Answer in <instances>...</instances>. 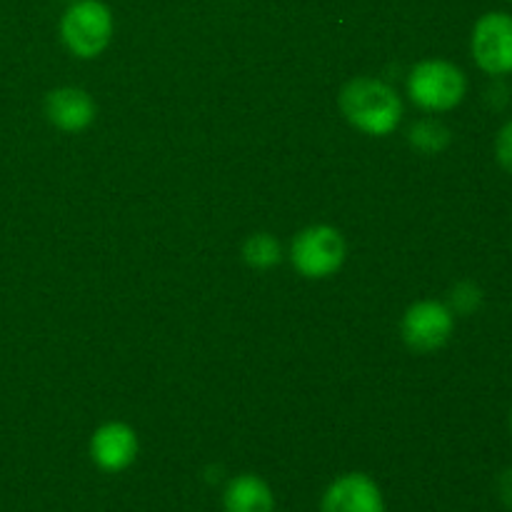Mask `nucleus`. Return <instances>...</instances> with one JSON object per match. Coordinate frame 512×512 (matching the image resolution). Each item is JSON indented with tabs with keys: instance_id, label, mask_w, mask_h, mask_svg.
Masks as SVG:
<instances>
[{
	"instance_id": "nucleus-7",
	"label": "nucleus",
	"mask_w": 512,
	"mask_h": 512,
	"mask_svg": "<svg viewBox=\"0 0 512 512\" xmlns=\"http://www.w3.org/2000/svg\"><path fill=\"white\" fill-rule=\"evenodd\" d=\"M140 450L138 433L128 423L110 420L103 423L90 438V460L103 473H123L135 463Z\"/></svg>"
},
{
	"instance_id": "nucleus-3",
	"label": "nucleus",
	"mask_w": 512,
	"mask_h": 512,
	"mask_svg": "<svg viewBox=\"0 0 512 512\" xmlns=\"http://www.w3.org/2000/svg\"><path fill=\"white\" fill-rule=\"evenodd\" d=\"M115 33V20L103 0H73L60 18V38L75 58H98Z\"/></svg>"
},
{
	"instance_id": "nucleus-4",
	"label": "nucleus",
	"mask_w": 512,
	"mask_h": 512,
	"mask_svg": "<svg viewBox=\"0 0 512 512\" xmlns=\"http://www.w3.org/2000/svg\"><path fill=\"white\" fill-rule=\"evenodd\" d=\"M290 263L303 278H333L348 258V245L343 233L333 225H308L290 243Z\"/></svg>"
},
{
	"instance_id": "nucleus-12",
	"label": "nucleus",
	"mask_w": 512,
	"mask_h": 512,
	"mask_svg": "<svg viewBox=\"0 0 512 512\" xmlns=\"http://www.w3.org/2000/svg\"><path fill=\"white\" fill-rule=\"evenodd\" d=\"M243 260L253 270H270L283 260V245L273 233H253L243 243Z\"/></svg>"
},
{
	"instance_id": "nucleus-16",
	"label": "nucleus",
	"mask_w": 512,
	"mask_h": 512,
	"mask_svg": "<svg viewBox=\"0 0 512 512\" xmlns=\"http://www.w3.org/2000/svg\"><path fill=\"white\" fill-rule=\"evenodd\" d=\"M510 433H512V410H510Z\"/></svg>"
},
{
	"instance_id": "nucleus-10",
	"label": "nucleus",
	"mask_w": 512,
	"mask_h": 512,
	"mask_svg": "<svg viewBox=\"0 0 512 512\" xmlns=\"http://www.w3.org/2000/svg\"><path fill=\"white\" fill-rule=\"evenodd\" d=\"M225 512H275V493L260 475H235L223 493Z\"/></svg>"
},
{
	"instance_id": "nucleus-2",
	"label": "nucleus",
	"mask_w": 512,
	"mask_h": 512,
	"mask_svg": "<svg viewBox=\"0 0 512 512\" xmlns=\"http://www.w3.org/2000/svg\"><path fill=\"white\" fill-rule=\"evenodd\" d=\"M408 95L425 113H448L468 95V75L445 58H425L410 70Z\"/></svg>"
},
{
	"instance_id": "nucleus-11",
	"label": "nucleus",
	"mask_w": 512,
	"mask_h": 512,
	"mask_svg": "<svg viewBox=\"0 0 512 512\" xmlns=\"http://www.w3.org/2000/svg\"><path fill=\"white\" fill-rule=\"evenodd\" d=\"M408 143L423 155H440L453 143V133L448 125L438 118H420L410 125Z\"/></svg>"
},
{
	"instance_id": "nucleus-14",
	"label": "nucleus",
	"mask_w": 512,
	"mask_h": 512,
	"mask_svg": "<svg viewBox=\"0 0 512 512\" xmlns=\"http://www.w3.org/2000/svg\"><path fill=\"white\" fill-rule=\"evenodd\" d=\"M495 158L512 175V120H508L498 130V138H495Z\"/></svg>"
},
{
	"instance_id": "nucleus-1",
	"label": "nucleus",
	"mask_w": 512,
	"mask_h": 512,
	"mask_svg": "<svg viewBox=\"0 0 512 512\" xmlns=\"http://www.w3.org/2000/svg\"><path fill=\"white\" fill-rule=\"evenodd\" d=\"M343 118L370 138H388L403 120V98L385 80L358 75L340 90Z\"/></svg>"
},
{
	"instance_id": "nucleus-6",
	"label": "nucleus",
	"mask_w": 512,
	"mask_h": 512,
	"mask_svg": "<svg viewBox=\"0 0 512 512\" xmlns=\"http://www.w3.org/2000/svg\"><path fill=\"white\" fill-rule=\"evenodd\" d=\"M470 53L485 75L505 78L512 73V15L490 10L480 15L470 35Z\"/></svg>"
},
{
	"instance_id": "nucleus-5",
	"label": "nucleus",
	"mask_w": 512,
	"mask_h": 512,
	"mask_svg": "<svg viewBox=\"0 0 512 512\" xmlns=\"http://www.w3.org/2000/svg\"><path fill=\"white\" fill-rule=\"evenodd\" d=\"M455 333V315L448 303L425 298L410 305L400 320V338L405 348L418 355L438 353Z\"/></svg>"
},
{
	"instance_id": "nucleus-8",
	"label": "nucleus",
	"mask_w": 512,
	"mask_h": 512,
	"mask_svg": "<svg viewBox=\"0 0 512 512\" xmlns=\"http://www.w3.org/2000/svg\"><path fill=\"white\" fill-rule=\"evenodd\" d=\"M320 512H385L380 485L365 473H345L328 485Z\"/></svg>"
},
{
	"instance_id": "nucleus-9",
	"label": "nucleus",
	"mask_w": 512,
	"mask_h": 512,
	"mask_svg": "<svg viewBox=\"0 0 512 512\" xmlns=\"http://www.w3.org/2000/svg\"><path fill=\"white\" fill-rule=\"evenodd\" d=\"M43 110L48 123L63 133H83L95 123V115H98V105L90 98L88 90L75 88V85L50 90L45 95Z\"/></svg>"
},
{
	"instance_id": "nucleus-13",
	"label": "nucleus",
	"mask_w": 512,
	"mask_h": 512,
	"mask_svg": "<svg viewBox=\"0 0 512 512\" xmlns=\"http://www.w3.org/2000/svg\"><path fill=\"white\" fill-rule=\"evenodd\" d=\"M485 303V293L478 283L473 280H460L450 288L448 293V308L453 310L455 318H470V315L478 313Z\"/></svg>"
},
{
	"instance_id": "nucleus-17",
	"label": "nucleus",
	"mask_w": 512,
	"mask_h": 512,
	"mask_svg": "<svg viewBox=\"0 0 512 512\" xmlns=\"http://www.w3.org/2000/svg\"><path fill=\"white\" fill-rule=\"evenodd\" d=\"M508 3H512V0H508Z\"/></svg>"
},
{
	"instance_id": "nucleus-15",
	"label": "nucleus",
	"mask_w": 512,
	"mask_h": 512,
	"mask_svg": "<svg viewBox=\"0 0 512 512\" xmlns=\"http://www.w3.org/2000/svg\"><path fill=\"white\" fill-rule=\"evenodd\" d=\"M498 495H500V503H503L508 510H512V468H508L503 475H500Z\"/></svg>"
}]
</instances>
